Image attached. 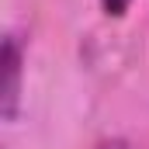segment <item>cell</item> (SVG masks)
I'll use <instances>...</instances> for the list:
<instances>
[{
  "label": "cell",
  "instance_id": "6da1fadb",
  "mask_svg": "<svg viewBox=\"0 0 149 149\" xmlns=\"http://www.w3.org/2000/svg\"><path fill=\"white\" fill-rule=\"evenodd\" d=\"M3 118H14L17 111V80H21V49H17V38H7L3 45Z\"/></svg>",
  "mask_w": 149,
  "mask_h": 149
},
{
  "label": "cell",
  "instance_id": "7a4b0ae2",
  "mask_svg": "<svg viewBox=\"0 0 149 149\" xmlns=\"http://www.w3.org/2000/svg\"><path fill=\"white\" fill-rule=\"evenodd\" d=\"M128 3H132V0H101V7H104L111 17H121V14L128 10Z\"/></svg>",
  "mask_w": 149,
  "mask_h": 149
}]
</instances>
